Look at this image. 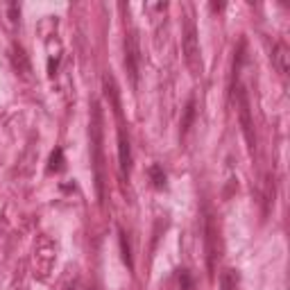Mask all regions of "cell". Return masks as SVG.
<instances>
[{"label":"cell","instance_id":"12","mask_svg":"<svg viewBox=\"0 0 290 290\" xmlns=\"http://www.w3.org/2000/svg\"><path fill=\"white\" fill-rule=\"evenodd\" d=\"M193 118H195V102L190 100L188 105H186L184 118H181V134H186V132L190 129V123H193Z\"/></svg>","mask_w":290,"mask_h":290},{"label":"cell","instance_id":"4","mask_svg":"<svg viewBox=\"0 0 290 290\" xmlns=\"http://www.w3.org/2000/svg\"><path fill=\"white\" fill-rule=\"evenodd\" d=\"M238 114H240V125H243V132L245 138H247L249 148H254V123H252V109H249V98H247V91L240 86L238 89Z\"/></svg>","mask_w":290,"mask_h":290},{"label":"cell","instance_id":"11","mask_svg":"<svg viewBox=\"0 0 290 290\" xmlns=\"http://www.w3.org/2000/svg\"><path fill=\"white\" fill-rule=\"evenodd\" d=\"M102 84H105L107 95H109V98H111V102H114V109L118 111V109H120V105H118V91H116V82H114V77H111V75H105V80H102Z\"/></svg>","mask_w":290,"mask_h":290},{"label":"cell","instance_id":"6","mask_svg":"<svg viewBox=\"0 0 290 290\" xmlns=\"http://www.w3.org/2000/svg\"><path fill=\"white\" fill-rule=\"evenodd\" d=\"M272 59H274V64H276V68H279L281 75H288V68H290V50H288V46H285V43H276Z\"/></svg>","mask_w":290,"mask_h":290},{"label":"cell","instance_id":"8","mask_svg":"<svg viewBox=\"0 0 290 290\" xmlns=\"http://www.w3.org/2000/svg\"><path fill=\"white\" fill-rule=\"evenodd\" d=\"M118 243H120V256H123L125 265H127L129 270H134V258H132V245H129V240H127V233H125L123 229H118Z\"/></svg>","mask_w":290,"mask_h":290},{"label":"cell","instance_id":"3","mask_svg":"<svg viewBox=\"0 0 290 290\" xmlns=\"http://www.w3.org/2000/svg\"><path fill=\"white\" fill-rule=\"evenodd\" d=\"M125 71H127L132 84L136 86V82H138V41H136V34L134 32L125 34Z\"/></svg>","mask_w":290,"mask_h":290},{"label":"cell","instance_id":"7","mask_svg":"<svg viewBox=\"0 0 290 290\" xmlns=\"http://www.w3.org/2000/svg\"><path fill=\"white\" fill-rule=\"evenodd\" d=\"M215 238H218V231H215L213 218H206V252H209V267L213 270L215 265Z\"/></svg>","mask_w":290,"mask_h":290},{"label":"cell","instance_id":"1","mask_svg":"<svg viewBox=\"0 0 290 290\" xmlns=\"http://www.w3.org/2000/svg\"><path fill=\"white\" fill-rule=\"evenodd\" d=\"M91 150H93V172L98 200L105 197V157H102V109L100 102H93L91 111Z\"/></svg>","mask_w":290,"mask_h":290},{"label":"cell","instance_id":"14","mask_svg":"<svg viewBox=\"0 0 290 290\" xmlns=\"http://www.w3.org/2000/svg\"><path fill=\"white\" fill-rule=\"evenodd\" d=\"M177 281H179V290H195V283H193V276L188 270H179Z\"/></svg>","mask_w":290,"mask_h":290},{"label":"cell","instance_id":"5","mask_svg":"<svg viewBox=\"0 0 290 290\" xmlns=\"http://www.w3.org/2000/svg\"><path fill=\"white\" fill-rule=\"evenodd\" d=\"M118 159H120V168H123L125 175H129L132 170V148H129V141L125 136V132H118Z\"/></svg>","mask_w":290,"mask_h":290},{"label":"cell","instance_id":"13","mask_svg":"<svg viewBox=\"0 0 290 290\" xmlns=\"http://www.w3.org/2000/svg\"><path fill=\"white\" fill-rule=\"evenodd\" d=\"M64 168V150L57 148L53 154H50V166H48V170L50 172H59Z\"/></svg>","mask_w":290,"mask_h":290},{"label":"cell","instance_id":"10","mask_svg":"<svg viewBox=\"0 0 290 290\" xmlns=\"http://www.w3.org/2000/svg\"><path fill=\"white\" fill-rule=\"evenodd\" d=\"M148 172H150V179H152V184L157 186V188H163V186H166V172H163V168L159 166V163H152Z\"/></svg>","mask_w":290,"mask_h":290},{"label":"cell","instance_id":"9","mask_svg":"<svg viewBox=\"0 0 290 290\" xmlns=\"http://www.w3.org/2000/svg\"><path fill=\"white\" fill-rule=\"evenodd\" d=\"M220 290H238V272L224 270L220 276Z\"/></svg>","mask_w":290,"mask_h":290},{"label":"cell","instance_id":"2","mask_svg":"<svg viewBox=\"0 0 290 290\" xmlns=\"http://www.w3.org/2000/svg\"><path fill=\"white\" fill-rule=\"evenodd\" d=\"M181 46H184V59L188 64V68L190 71H200V41H197V30L193 19H186Z\"/></svg>","mask_w":290,"mask_h":290}]
</instances>
